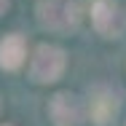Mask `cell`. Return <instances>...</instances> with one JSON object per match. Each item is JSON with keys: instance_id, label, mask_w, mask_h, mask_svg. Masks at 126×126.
Returning a JSON list of instances; mask_svg holds the SVG:
<instances>
[{"instance_id": "3957f363", "label": "cell", "mask_w": 126, "mask_h": 126, "mask_svg": "<svg viewBox=\"0 0 126 126\" xmlns=\"http://www.w3.org/2000/svg\"><path fill=\"white\" fill-rule=\"evenodd\" d=\"M64 70V51L56 48V46H38L35 51V59H32V80L35 83H54L59 80Z\"/></svg>"}, {"instance_id": "7a4b0ae2", "label": "cell", "mask_w": 126, "mask_h": 126, "mask_svg": "<svg viewBox=\"0 0 126 126\" xmlns=\"http://www.w3.org/2000/svg\"><path fill=\"white\" fill-rule=\"evenodd\" d=\"M38 19L48 30H70L78 24L80 11L75 3L67 0H40L38 3Z\"/></svg>"}, {"instance_id": "5b68a950", "label": "cell", "mask_w": 126, "mask_h": 126, "mask_svg": "<svg viewBox=\"0 0 126 126\" xmlns=\"http://www.w3.org/2000/svg\"><path fill=\"white\" fill-rule=\"evenodd\" d=\"M48 115H51V121L56 126H78L80 118H83V107H80L78 97L62 91V94H56V97L51 99Z\"/></svg>"}, {"instance_id": "52a82bcc", "label": "cell", "mask_w": 126, "mask_h": 126, "mask_svg": "<svg viewBox=\"0 0 126 126\" xmlns=\"http://www.w3.org/2000/svg\"><path fill=\"white\" fill-rule=\"evenodd\" d=\"M5 5H8V0H0V11H3V8H5Z\"/></svg>"}, {"instance_id": "277c9868", "label": "cell", "mask_w": 126, "mask_h": 126, "mask_svg": "<svg viewBox=\"0 0 126 126\" xmlns=\"http://www.w3.org/2000/svg\"><path fill=\"white\" fill-rule=\"evenodd\" d=\"M118 115V97L107 86H94L89 91V118L97 126H107Z\"/></svg>"}, {"instance_id": "8992f818", "label": "cell", "mask_w": 126, "mask_h": 126, "mask_svg": "<svg viewBox=\"0 0 126 126\" xmlns=\"http://www.w3.org/2000/svg\"><path fill=\"white\" fill-rule=\"evenodd\" d=\"M24 62V40L19 35H11L0 43V64L8 70H16Z\"/></svg>"}, {"instance_id": "6da1fadb", "label": "cell", "mask_w": 126, "mask_h": 126, "mask_svg": "<svg viewBox=\"0 0 126 126\" xmlns=\"http://www.w3.org/2000/svg\"><path fill=\"white\" fill-rule=\"evenodd\" d=\"M91 24L107 40H118L126 32V14L115 0H97L91 5Z\"/></svg>"}]
</instances>
